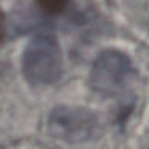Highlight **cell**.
<instances>
[{
    "label": "cell",
    "instance_id": "6da1fadb",
    "mask_svg": "<svg viewBox=\"0 0 149 149\" xmlns=\"http://www.w3.org/2000/svg\"><path fill=\"white\" fill-rule=\"evenodd\" d=\"M138 82V69L127 53L117 48H104L90 66L88 85L103 98H122L133 91Z\"/></svg>",
    "mask_w": 149,
    "mask_h": 149
},
{
    "label": "cell",
    "instance_id": "7a4b0ae2",
    "mask_svg": "<svg viewBox=\"0 0 149 149\" xmlns=\"http://www.w3.org/2000/svg\"><path fill=\"white\" fill-rule=\"evenodd\" d=\"M21 72L31 85H53L64 72V56L58 39L52 34H37L21 55Z\"/></svg>",
    "mask_w": 149,
    "mask_h": 149
},
{
    "label": "cell",
    "instance_id": "3957f363",
    "mask_svg": "<svg viewBox=\"0 0 149 149\" xmlns=\"http://www.w3.org/2000/svg\"><path fill=\"white\" fill-rule=\"evenodd\" d=\"M47 130L52 138L68 144L93 141L101 133V120L95 111L84 106L59 104L47 117Z\"/></svg>",
    "mask_w": 149,
    "mask_h": 149
},
{
    "label": "cell",
    "instance_id": "277c9868",
    "mask_svg": "<svg viewBox=\"0 0 149 149\" xmlns=\"http://www.w3.org/2000/svg\"><path fill=\"white\" fill-rule=\"evenodd\" d=\"M36 5L48 16H58L68 8L69 0H34Z\"/></svg>",
    "mask_w": 149,
    "mask_h": 149
},
{
    "label": "cell",
    "instance_id": "5b68a950",
    "mask_svg": "<svg viewBox=\"0 0 149 149\" xmlns=\"http://www.w3.org/2000/svg\"><path fill=\"white\" fill-rule=\"evenodd\" d=\"M5 37H7V18H5V13L0 7V48L5 43Z\"/></svg>",
    "mask_w": 149,
    "mask_h": 149
}]
</instances>
